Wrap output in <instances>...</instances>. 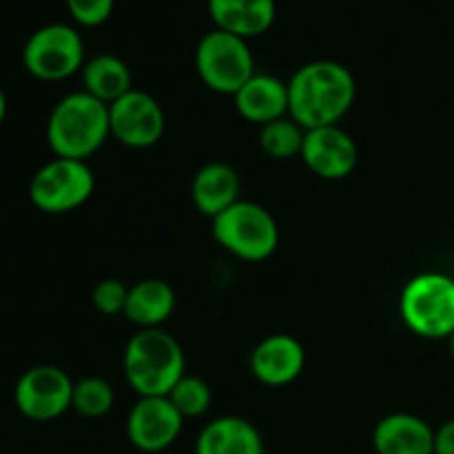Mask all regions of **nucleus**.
Instances as JSON below:
<instances>
[{"label": "nucleus", "mask_w": 454, "mask_h": 454, "mask_svg": "<svg viewBox=\"0 0 454 454\" xmlns=\"http://www.w3.org/2000/svg\"><path fill=\"white\" fill-rule=\"evenodd\" d=\"M195 454H264V439L244 417H217L200 430Z\"/></svg>", "instance_id": "f3484780"}, {"label": "nucleus", "mask_w": 454, "mask_h": 454, "mask_svg": "<svg viewBox=\"0 0 454 454\" xmlns=\"http://www.w3.org/2000/svg\"><path fill=\"white\" fill-rule=\"evenodd\" d=\"M80 75H82L84 84L82 91H87L96 100L105 102L106 106L127 96L131 89H136L131 69L122 58L114 56V53H98V56L87 58Z\"/></svg>", "instance_id": "aec40b11"}, {"label": "nucleus", "mask_w": 454, "mask_h": 454, "mask_svg": "<svg viewBox=\"0 0 454 454\" xmlns=\"http://www.w3.org/2000/svg\"><path fill=\"white\" fill-rule=\"evenodd\" d=\"M87 62L84 40L78 29L65 22H51L27 38L22 47V65L27 74L43 82H60L80 74Z\"/></svg>", "instance_id": "0eeeda50"}, {"label": "nucleus", "mask_w": 454, "mask_h": 454, "mask_svg": "<svg viewBox=\"0 0 454 454\" xmlns=\"http://www.w3.org/2000/svg\"><path fill=\"white\" fill-rule=\"evenodd\" d=\"M239 191L242 182L238 171L226 162L204 164L191 182V200L195 208L211 220L238 202Z\"/></svg>", "instance_id": "a211bd4d"}, {"label": "nucleus", "mask_w": 454, "mask_h": 454, "mask_svg": "<svg viewBox=\"0 0 454 454\" xmlns=\"http://www.w3.org/2000/svg\"><path fill=\"white\" fill-rule=\"evenodd\" d=\"M115 0H67L69 16L82 27H100L111 18Z\"/></svg>", "instance_id": "393cba45"}, {"label": "nucleus", "mask_w": 454, "mask_h": 454, "mask_svg": "<svg viewBox=\"0 0 454 454\" xmlns=\"http://www.w3.org/2000/svg\"><path fill=\"white\" fill-rule=\"evenodd\" d=\"M403 324L424 340H450L454 333V279L443 273H421L399 297Z\"/></svg>", "instance_id": "39448f33"}, {"label": "nucleus", "mask_w": 454, "mask_h": 454, "mask_svg": "<svg viewBox=\"0 0 454 454\" xmlns=\"http://www.w3.org/2000/svg\"><path fill=\"white\" fill-rule=\"evenodd\" d=\"M357 82L348 67L335 60H313L288 80V115L306 131L333 127L355 105Z\"/></svg>", "instance_id": "f257e3e1"}, {"label": "nucleus", "mask_w": 454, "mask_h": 454, "mask_svg": "<svg viewBox=\"0 0 454 454\" xmlns=\"http://www.w3.org/2000/svg\"><path fill=\"white\" fill-rule=\"evenodd\" d=\"M129 297V286H124L120 279H102V282L96 284L91 293L93 309L100 315H124V306H127Z\"/></svg>", "instance_id": "b1692460"}, {"label": "nucleus", "mask_w": 454, "mask_h": 454, "mask_svg": "<svg viewBox=\"0 0 454 454\" xmlns=\"http://www.w3.org/2000/svg\"><path fill=\"white\" fill-rule=\"evenodd\" d=\"M7 109H9L7 96H4L3 87H0V124H3V122H4V118H7Z\"/></svg>", "instance_id": "bb28decb"}, {"label": "nucleus", "mask_w": 454, "mask_h": 454, "mask_svg": "<svg viewBox=\"0 0 454 454\" xmlns=\"http://www.w3.org/2000/svg\"><path fill=\"white\" fill-rule=\"evenodd\" d=\"M434 454H454V419L434 430Z\"/></svg>", "instance_id": "a878e982"}, {"label": "nucleus", "mask_w": 454, "mask_h": 454, "mask_svg": "<svg viewBox=\"0 0 454 454\" xmlns=\"http://www.w3.org/2000/svg\"><path fill=\"white\" fill-rule=\"evenodd\" d=\"M96 176L84 160L53 158L34 173L29 200L47 215H65L91 200Z\"/></svg>", "instance_id": "6e6552de"}, {"label": "nucleus", "mask_w": 454, "mask_h": 454, "mask_svg": "<svg viewBox=\"0 0 454 454\" xmlns=\"http://www.w3.org/2000/svg\"><path fill=\"white\" fill-rule=\"evenodd\" d=\"M176 304L177 297L171 284L158 278L142 279L129 286L124 317L137 328H162L176 310Z\"/></svg>", "instance_id": "6ab92c4d"}, {"label": "nucleus", "mask_w": 454, "mask_h": 454, "mask_svg": "<svg viewBox=\"0 0 454 454\" xmlns=\"http://www.w3.org/2000/svg\"><path fill=\"white\" fill-rule=\"evenodd\" d=\"M448 341H450V353H452V357H454V333H452L450 340H448Z\"/></svg>", "instance_id": "cd10ccee"}, {"label": "nucleus", "mask_w": 454, "mask_h": 454, "mask_svg": "<svg viewBox=\"0 0 454 454\" xmlns=\"http://www.w3.org/2000/svg\"><path fill=\"white\" fill-rule=\"evenodd\" d=\"M211 233L231 255L244 262H264L278 251L279 229L273 213L251 200H238L233 207L213 217Z\"/></svg>", "instance_id": "20e7f679"}, {"label": "nucleus", "mask_w": 454, "mask_h": 454, "mask_svg": "<svg viewBox=\"0 0 454 454\" xmlns=\"http://www.w3.org/2000/svg\"><path fill=\"white\" fill-rule=\"evenodd\" d=\"M184 417L168 397H140L127 417V437L140 452H162L177 442Z\"/></svg>", "instance_id": "9b49d317"}, {"label": "nucleus", "mask_w": 454, "mask_h": 454, "mask_svg": "<svg viewBox=\"0 0 454 454\" xmlns=\"http://www.w3.org/2000/svg\"><path fill=\"white\" fill-rule=\"evenodd\" d=\"M233 102L247 122L264 127L288 115V82L278 75L255 74L235 93Z\"/></svg>", "instance_id": "2eb2a0df"}, {"label": "nucleus", "mask_w": 454, "mask_h": 454, "mask_svg": "<svg viewBox=\"0 0 454 454\" xmlns=\"http://www.w3.org/2000/svg\"><path fill=\"white\" fill-rule=\"evenodd\" d=\"M111 136L129 149H151L167 129L164 109L151 93L131 89L127 96L109 105Z\"/></svg>", "instance_id": "9d476101"}, {"label": "nucleus", "mask_w": 454, "mask_h": 454, "mask_svg": "<svg viewBox=\"0 0 454 454\" xmlns=\"http://www.w3.org/2000/svg\"><path fill=\"white\" fill-rule=\"evenodd\" d=\"M251 372L260 384L282 388L304 372L306 350L300 340L286 333L264 337L251 353Z\"/></svg>", "instance_id": "ddd939ff"}, {"label": "nucleus", "mask_w": 454, "mask_h": 454, "mask_svg": "<svg viewBox=\"0 0 454 454\" xmlns=\"http://www.w3.org/2000/svg\"><path fill=\"white\" fill-rule=\"evenodd\" d=\"M167 397L184 419L202 417L204 412L211 408V402H213L211 386H208L202 377H195V375L182 377V380L173 386V390L167 395Z\"/></svg>", "instance_id": "5701e85b"}, {"label": "nucleus", "mask_w": 454, "mask_h": 454, "mask_svg": "<svg viewBox=\"0 0 454 454\" xmlns=\"http://www.w3.org/2000/svg\"><path fill=\"white\" fill-rule=\"evenodd\" d=\"M109 136V106L87 91L69 93L49 114L47 145L56 158L87 162Z\"/></svg>", "instance_id": "7ed1b4c3"}, {"label": "nucleus", "mask_w": 454, "mask_h": 454, "mask_svg": "<svg viewBox=\"0 0 454 454\" xmlns=\"http://www.w3.org/2000/svg\"><path fill=\"white\" fill-rule=\"evenodd\" d=\"M127 384L140 397H167L186 375L180 341L164 328H140L122 353Z\"/></svg>", "instance_id": "f03ea898"}, {"label": "nucleus", "mask_w": 454, "mask_h": 454, "mask_svg": "<svg viewBox=\"0 0 454 454\" xmlns=\"http://www.w3.org/2000/svg\"><path fill=\"white\" fill-rule=\"evenodd\" d=\"M75 381L62 368L43 364L20 375L13 388V403L25 419L47 424L71 408Z\"/></svg>", "instance_id": "1a4fd4ad"}, {"label": "nucleus", "mask_w": 454, "mask_h": 454, "mask_svg": "<svg viewBox=\"0 0 454 454\" xmlns=\"http://www.w3.org/2000/svg\"><path fill=\"white\" fill-rule=\"evenodd\" d=\"M377 454H434V430L411 412H393L372 430Z\"/></svg>", "instance_id": "4468645a"}, {"label": "nucleus", "mask_w": 454, "mask_h": 454, "mask_svg": "<svg viewBox=\"0 0 454 454\" xmlns=\"http://www.w3.org/2000/svg\"><path fill=\"white\" fill-rule=\"evenodd\" d=\"M306 129L300 127L291 115L260 127V149L273 160H293L301 155Z\"/></svg>", "instance_id": "412c9836"}, {"label": "nucleus", "mask_w": 454, "mask_h": 454, "mask_svg": "<svg viewBox=\"0 0 454 454\" xmlns=\"http://www.w3.org/2000/svg\"><path fill=\"white\" fill-rule=\"evenodd\" d=\"M195 69L200 80L222 96H235L257 74L248 40L222 29H213L200 38Z\"/></svg>", "instance_id": "423d86ee"}, {"label": "nucleus", "mask_w": 454, "mask_h": 454, "mask_svg": "<svg viewBox=\"0 0 454 454\" xmlns=\"http://www.w3.org/2000/svg\"><path fill=\"white\" fill-rule=\"evenodd\" d=\"M208 16L215 29L251 40L273 27L278 7L275 0H208Z\"/></svg>", "instance_id": "dca6fc26"}, {"label": "nucleus", "mask_w": 454, "mask_h": 454, "mask_svg": "<svg viewBox=\"0 0 454 454\" xmlns=\"http://www.w3.org/2000/svg\"><path fill=\"white\" fill-rule=\"evenodd\" d=\"M115 406V390L102 377H84L74 384L71 408L84 419H100Z\"/></svg>", "instance_id": "4be33fe9"}, {"label": "nucleus", "mask_w": 454, "mask_h": 454, "mask_svg": "<svg viewBox=\"0 0 454 454\" xmlns=\"http://www.w3.org/2000/svg\"><path fill=\"white\" fill-rule=\"evenodd\" d=\"M301 162L322 180H344L355 171L359 160L357 142L340 124L306 131Z\"/></svg>", "instance_id": "f8f14e48"}]
</instances>
